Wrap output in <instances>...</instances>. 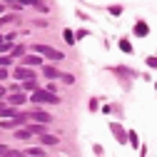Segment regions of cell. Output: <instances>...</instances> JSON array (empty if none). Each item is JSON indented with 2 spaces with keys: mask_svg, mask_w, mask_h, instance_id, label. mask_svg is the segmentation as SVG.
<instances>
[{
  "mask_svg": "<svg viewBox=\"0 0 157 157\" xmlns=\"http://www.w3.org/2000/svg\"><path fill=\"white\" fill-rule=\"evenodd\" d=\"M30 100L33 102H37V105H57L60 100H57V95H52V92H48V90H37V92H33L30 95Z\"/></svg>",
  "mask_w": 157,
  "mask_h": 157,
  "instance_id": "obj_1",
  "label": "cell"
},
{
  "mask_svg": "<svg viewBox=\"0 0 157 157\" xmlns=\"http://www.w3.org/2000/svg\"><path fill=\"white\" fill-rule=\"evenodd\" d=\"M33 50H35L37 55L50 57V60H63V52H60V50H55V48H50V45H33Z\"/></svg>",
  "mask_w": 157,
  "mask_h": 157,
  "instance_id": "obj_2",
  "label": "cell"
},
{
  "mask_svg": "<svg viewBox=\"0 0 157 157\" xmlns=\"http://www.w3.org/2000/svg\"><path fill=\"white\" fill-rule=\"evenodd\" d=\"M13 75L17 77V80H35V72L33 70H28V67H17V70H13Z\"/></svg>",
  "mask_w": 157,
  "mask_h": 157,
  "instance_id": "obj_3",
  "label": "cell"
},
{
  "mask_svg": "<svg viewBox=\"0 0 157 157\" xmlns=\"http://www.w3.org/2000/svg\"><path fill=\"white\" fill-rule=\"evenodd\" d=\"M33 120H35L37 125H48V122L52 120V115H48V112H43V110H35V112H33Z\"/></svg>",
  "mask_w": 157,
  "mask_h": 157,
  "instance_id": "obj_4",
  "label": "cell"
},
{
  "mask_svg": "<svg viewBox=\"0 0 157 157\" xmlns=\"http://www.w3.org/2000/svg\"><path fill=\"white\" fill-rule=\"evenodd\" d=\"M20 122H25V115H17L15 120H3V127H8V130H13V127H17Z\"/></svg>",
  "mask_w": 157,
  "mask_h": 157,
  "instance_id": "obj_5",
  "label": "cell"
},
{
  "mask_svg": "<svg viewBox=\"0 0 157 157\" xmlns=\"http://www.w3.org/2000/svg\"><path fill=\"white\" fill-rule=\"evenodd\" d=\"M0 115H3V117H5V120H15V117H17V115H20V112H17L15 107H3V110H0Z\"/></svg>",
  "mask_w": 157,
  "mask_h": 157,
  "instance_id": "obj_6",
  "label": "cell"
},
{
  "mask_svg": "<svg viewBox=\"0 0 157 157\" xmlns=\"http://www.w3.org/2000/svg\"><path fill=\"white\" fill-rule=\"evenodd\" d=\"M23 102H25V95L23 92H10V105L17 107V105H23Z\"/></svg>",
  "mask_w": 157,
  "mask_h": 157,
  "instance_id": "obj_7",
  "label": "cell"
},
{
  "mask_svg": "<svg viewBox=\"0 0 157 157\" xmlns=\"http://www.w3.org/2000/svg\"><path fill=\"white\" fill-rule=\"evenodd\" d=\"M15 137H17V140H30V137H33V130H30V127H23V130H15Z\"/></svg>",
  "mask_w": 157,
  "mask_h": 157,
  "instance_id": "obj_8",
  "label": "cell"
},
{
  "mask_svg": "<svg viewBox=\"0 0 157 157\" xmlns=\"http://www.w3.org/2000/svg\"><path fill=\"white\" fill-rule=\"evenodd\" d=\"M43 75H45V77H50V80H52V77H63V75H60V70H55L52 65L43 67Z\"/></svg>",
  "mask_w": 157,
  "mask_h": 157,
  "instance_id": "obj_9",
  "label": "cell"
},
{
  "mask_svg": "<svg viewBox=\"0 0 157 157\" xmlns=\"http://www.w3.org/2000/svg\"><path fill=\"white\" fill-rule=\"evenodd\" d=\"M23 65H25V67H30V65H40V57H37V55H25V57H23Z\"/></svg>",
  "mask_w": 157,
  "mask_h": 157,
  "instance_id": "obj_10",
  "label": "cell"
},
{
  "mask_svg": "<svg viewBox=\"0 0 157 157\" xmlns=\"http://www.w3.org/2000/svg\"><path fill=\"white\" fill-rule=\"evenodd\" d=\"M40 142H43V145H48V147H50V145L55 147V145H57V137H55V135H48V132H45V135L40 137Z\"/></svg>",
  "mask_w": 157,
  "mask_h": 157,
  "instance_id": "obj_11",
  "label": "cell"
},
{
  "mask_svg": "<svg viewBox=\"0 0 157 157\" xmlns=\"http://www.w3.org/2000/svg\"><path fill=\"white\" fill-rule=\"evenodd\" d=\"M135 35H137V37H145V35H147V23H142V20L137 23V25H135Z\"/></svg>",
  "mask_w": 157,
  "mask_h": 157,
  "instance_id": "obj_12",
  "label": "cell"
},
{
  "mask_svg": "<svg viewBox=\"0 0 157 157\" xmlns=\"http://www.w3.org/2000/svg\"><path fill=\"white\" fill-rule=\"evenodd\" d=\"M28 127L33 130V135H40V137H43V135H45V130H48L45 125H37V122H33V125H28Z\"/></svg>",
  "mask_w": 157,
  "mask_h": 157,
  "instance_id": "obj_13",
  "label": "cell"
},
{
  "mask_svg": "<svg viewBox=\"0 0 157 157\" xmlns=\"http://www.w3.org/2000/svg\"><path fill=\"white\" fill-rule=\"evenodd\" d=\"M110 130L115 132V137H117V140H120V142H125V140H127V137H125V132H122V127H120V125H112Z\"/></svg>",
  "mask_w": 157,
  "mask_h": 157,
  "instance_id": "obj_14",
  "label": "cell"
},
{
  "mask_svg": "<svg viewBox=\"0 0 157 157\" xmlns=\"http://www.w3.org/2000/svg\"><path fill=\"white\" fill-rule=\"evenodd\" d=\"M10 57H25V48H23V45H15V48L10 50Z\"/></svg>",
  "mask_w": 157,
  "mask_h": 157,
  "instance_id": "obj_15",
  "label": "cell"
},
{
  "mask_svg": "<svg viewBox=\"0 0 157 157\" xmlns=\"http://www.w3.org/2000/svg\"><path fill=\"white\" fill-rule=\"evenodd\" d=\"M3 50H13V45H10V40H8V35H5V37L0 35V52H3Z\"/></svg>",
  "mask_w": 157,
  "mask_h": 157,
  "instance_id": "obj_16",
  "label": "cell"
},
{
  "mask_svg": "<svg viewBox=\"0 0 157 157\" xmlns=\"http://www.w3.org/2000/svg\"><path fill=\"white\" fill-rule=\"evenodd\" d=\"M23 90H33V92H37V82H35V80H28V82L23 85Z\"/></svg>",
  "mask_w": 157,
  "mask_h": 157,
  "instance_id": "obj_17",
  "label": "cell"
},
{
  "mask_svg": "<svg viewBox=\"0 0 157 157\" xmlns=\"http://www.w3.org/2000/svg\"><path fill=\"white\" fill-rule=\"evenodd\" d=\"M28 155H35V157H40V155H45V150H43V147H30V150H28Z\"/></svg>",
  "mask_w": 157,
  "mask_h": 157,
  "instance_id": "obj_18",
  "label": "cell"
},
{
  "mask_svg": "<svg viewBox=\"0 0 157 157\" xmlns=\"http://www.w3.org/2000/svg\"><path fill=\"white\" fill-rule=\"evenodd\" d=\"M10 63H13L10 55H3V57H0V67H5V65H10Z\"/></svg>",
  "mask_w": 157,
  "mask_h": 157,
  "instance_id": "obj_19",
  "label": "cell"
},
{
  "mask_svg": "<svg viewBox=\"0 0 157 157\" xmlns=\"http://www.w3.org/2000/svg\"><path fill=\"white\" fill-rule=\"evenodd\" d=\"M3 157H23V152H17V150H8Z\"/></svg>",
  "mask_w": 157,
  "mask_h": 157,
  "instance_id": "obj_20",
  "label": "cell"
},
{
  "mask_svg": "<svg viewBox=\"0 0 157 157\" xmlns=\"http://www.w3.org/2000/svg\"><path fill=\"white\" fill-rule=\"evenodd\" d=\"M120 48H122L125 52H132V50H130V40H120Z\"/></svg>",
  "mask_w": 157,
  "mask_h": 157,
  "instance_id": "obj_21",
  "label": "cell"
},
{
  "mask_svg": "<svg viewBox=\"0 0 157 157\" xmlns=\"http://www.w3.org/2000/svg\"><path fill=\"white\" fill-rule=\"evenodd\" d=\"M65 43H75V35L70 30H65Z\"/></svg>",
  "mask_w": 157,
  "mask_h": 157,
  "instance_id": "obj_22",
  "label": "cell"
},
{
  "mask_svg": "<svg viewBox=\"0 0 157 157\" xmlns=\"http://www.w3.org/2000/svg\"><path fill=\"white\" fill-rule=\"evenodd\" d=\"M110 13H112V15H120V13H122V8H120V5H115V8H110Z\"/></svg>",
  "mask_w": 157,
  "mask_h": 157,
  "instance_id": "obj_23",
  "label": "cell"
},
{
  "mask_svg": "<svg viewBox=\"0 0 157 157\" xmlns=\"http://www.w3.org/2000/svg\"><path fill=\"white\" fill-rule=\"evenodd\" d=\"M127 140H130L132 145H137V135H135V132H130V135H127Z\"/></svg>",
  "mask_w": 157,
  "mask_h": 157,
  "instance_id": "obj_24",
  "label": "cell"
},
{
  "mask_svg": "<svg viewBox=\"0 0 157 157\" xmlns=\"http://www.w3.org/2000/svg\"><path fill=\"white\" fill-rule=\"evenodd\" d=\"M147 65L150 67H157V57H147Z\"/></svg>",
  "mask_w": 157,
  "mask_h": 157,
  "instance_id": "obj_25",
  "label": "cell"
},
{
  "mask_svg": "<svg viewBox=\"0 0 157 157\" xmlns=\"http://www.w3.org/2000/svg\"><path fill=\"white\" fill-rule=\"evenodd\" d=\"M5 77H8V70H5V67H0V80H5Z\"/></svg>",
  "mask_w": 157,
  "mask_h": 157,
  "instance_id": "obj_26",
  "label": "cell"
},
{
  "mask_svg": "<svg viewBox=\"0 0 157 157\" xmlns=\"http://www.w3.org/2000/svg\"><path fill=\"white\" fill-rule=\"evenodd\" d=\"M5 152H8V147H5V145H0V157H3Z\"/></svg>",
  "mask_w": 157,
  "mask_h": 157,
  "instance_id": "obj_27",
  "label": "cell"
},
{
  "mask_svg": "<svg viewBox=\"0 0 157 157\" xmlns=\"http://www.w3.org/2000/svg\"><path fill=\"white\" fill-rule=\"evenodd\" d=\"M3 95H5V87H0V97H3Z\"/></svg>",
  "mask_w": 157,
  "mask_h": 157,
  "instance_id": "obj_28",
  "label": "cell"
},
{
  "mask_svg": "<svg viewBox=\"0 0 157 157\" xmlns=\"http://www.w3.org/2000/svg\"><path fill=\"white\" fill-rule=\"evenodd\" d=\"M3 10H5V5H3V3H0V13H3Z\"/></svg>",
  "mask_w": 157,
  "mask_h": 157,
  "instance_id": "obj_29",
  "label": "cell"
},
{
  "mask_svg": "<svg viewBox=\"0 0 157 157\" xmlns=\"http://www.w3.org/2000/svg\"><path fill=\"white\" fill-rule=\"evenodd\" d=\"M0 110H3V102H0Z\"/></svg>",
  "mask_w": 157,
  "mask_h": 157,
  "instance_id": "obj_30",
  "label": "cell"
},
{
  "mask_svg": "<svg viewBox=\"0 0 157 157\" xmlns=\"http://www.w3.org/2000/svg\"><path fill=\"white\" fill-rule=\"evenodd\" d=\"M155 87H157V85H155Z\"/></svg>",
  "mask_w": 157,
  "mask_h": 157,
  "instance_id": "obj_31",
  "label": "cell"
}]
</instances>
